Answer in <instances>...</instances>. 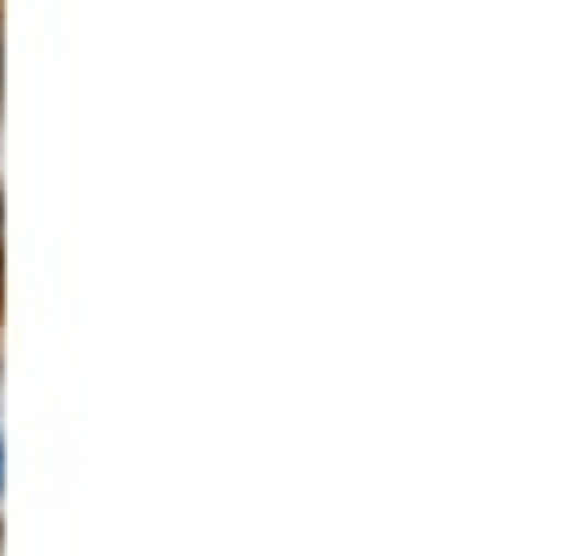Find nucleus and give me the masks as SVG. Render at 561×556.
I'll return each instance as SVG.
<instances>
[{"mask_svg":"<svg viewBox=\"0 0 561 556\" xmlns=\"http://www.w3.org/2000/svg\"><path fill=\"white\" fill-rule=\"evenodd\" d=\"M0 495H7V439H0Z\"/></svg>","mask_w":561,"mask_h":556,"instance_id":"nucleus-1","label":"nucleus"},{"mask_svg":"<svg viewBox=\"0 0 561 556\" xmlns=\"http://www.w3.org/2000/svg\"><path fill=\"white\" fill-rule=\"evenodd\" d=\"M0 90H7V52H0Z\"/></svg>","mask_w":561,"mask_h":556,"instance_id":"nucleus-2","label":"nucleus"}]
</instances>
